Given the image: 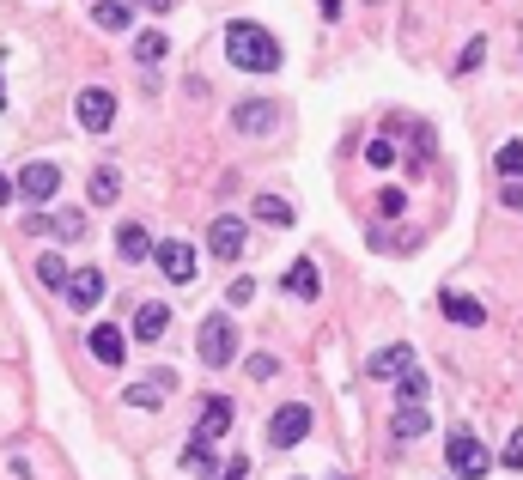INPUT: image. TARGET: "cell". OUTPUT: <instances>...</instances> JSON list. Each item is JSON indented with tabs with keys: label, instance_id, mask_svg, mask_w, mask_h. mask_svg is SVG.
Listing matches in <instances>:
<instances>
[{
	"label": "cell",
	"instance_id": "7402d4cb",
	"mask_svg": "<svg viewBox=\"0 0 523 480\" xmlns=\"http://www.w3.org/2000/svg\"><path fill=\"white\" fill-rule=\"evenodd\" d=\"M183 468H189V474H201V480H213V474H219V462H213V444H207V438H189V450H183Z\"/></svg>",
	"mask_w": 523,
	"mask_h": 480
},
{
	"label": "cell",
	"instance_id": "277c9868",
	"mask_svg": "<svg viewBox=\"0 0 523 480\" xmlns=\"http://www.w3.org/2000/svg\"><path fill=\"white\" fill-rule=\"evenodd\" d=\"M73 116H80V128H86V134H104V128L116 122V92L86 86V92H80V104H73Z\"/></svg>",
	"mask_w": 523,
	"mask_h": 480
},
{
	"label": "cell",
	"instance_id": "d6a6232c",
	"mask_svg": "<svg viewBox=\"0 0 523 480\" xmlns=\"http://www.w3.org/2000/svg\"><path fill=\"white\" fill-rule=\"evenodd\" d=\"M481 55H487V43H481V37H475V43H469V49H463V55H457V73H469V67H481Z\"/></svg>",
	"mask_w": 523,
	"mask_h": 480
},
{
	"label": "cell",
	"instance_id": "f35d334b",
	"mask_svg": "<svg viewBox=\"0 0 523 480\" xmlns=\"http://www.w3.org/2000/svg\"><path fill=\"white\" fill-rule=\"evenodd\" d=\"M146 7H153V13H171V7H177V0H146Z\"/></svg>",
	"mask_w": 523,
	"mask_h": 480
},
{
	"label": "cell",
	"instance_id": "5b68a950",
	"mask_svg": "<svg viewBox=\"0 0 523 480\" xmlns=\"http://www.w3.org/2000/svg\"><path fill=\"white\" fill-rule=\"evenodd\" d=\"M305 432H311V408H305V402H286V408L268 420V444H280V450L305 444Z\"/></svg>",
	"mask_w": 523,
	"mask_h": 480
},
{
	"label": "cell",
	"instance_id": "8fae6325",
	"mask_svg": "<svg viewBox=\"0 0 523 480\" xmlns=\"http://www.w3.org/2000/svg\"><path fill=\"white\" fill-rule=\"evenodd\" d=\"M86 347H92V359H98V365H110V371L128 359V341H122V329H116V323H98V329L86 335Z\"/></svg>",
	"mask_w": 523,
	"mask_h": 480
},
{
	"label": "cell",
	"instance_id": "1f68e13d",
	"mask_svg": "<svg viewBox=\"0 0 523 480\" xmlns=\"http://www.w3.org/2000/svg\"><path fill=\"white\" fill-rule=\"evenodd\" d=\"M226 298H232V304H250V298H256V280H250V274H238V280L226 286Z\"/></svg>",
	"mask_w": 523,
	"mask_h": 480
},
{
	"label": "cell",
	"instance_id": "d590c367",
	"mask_svg": "<svg viewBox=\"0 0 523 480\" xmlns=\"http://www.w3.org/2000/svg\"><path fill=\"white\" fill-rule=\"evenodd\" d=\"M499 201H505V207H523V183H505V189H499Z\"/></svg>",
	"mask_w": 523,
	"mask_h": 480
},
{
	"label": "cell",
	"instance_id": "4fadbf2b",
	"mask_svg": "<svg viewBox=\"0 0 523 480\" xmlns=\"http://www.w3.org/2000/svg\"><path fill=\"white\" fill-rule=\"evenodd\" d=\"M25 231H31V237H67V244H73V237H86V213H49V219L37 213Z\"/></svg>",
	"mask_w": 523,
	"mask_h": 480
},
{
	"label": "cell",
	"instance_id": "2e32d148",
	"mask_svg": "<svg viewBox=\"0 0 523 480\" xmlns=\"http://www.w3.org/2000/svg\"><path fill=\"white\" fill-rule=\"evenodd\" d=\"M116 250H122V262H146L159 244H153V231H146V225H134V219H128V225L116 231Z\"/></svg>",
	"mask_w": 523,
	"mask_h": 480
},
{
	"label": "cell",
	"instance_id": "ba28073f",
	"mask_svg": "<svg viewBox=\"0 0 523 480\" xmlns=\"http://www.w3.org/2000/svg\"><path fill=\"white\" fill-rule=\"evenodd\" d=\"M244 244H250V225H244V219H213L207 250H213L219 262H238V256H244Z\"/></svg>",
	"mask_w": 523,
	"mask_h": 480
},
{
	"label": "cell",
	"instance_id": "ffe728a7",
	"mask_svg": "<svg viewBox=\"0 0 523 480\" xmlns=\"http://www.w3.org/2000/svg\"><path fill=\"white\" fill-rule=\"evenodd\" d=\"M92 19H98V31H128L134 25V0H98Z\"/></svg>",
	"mask_w": 523,
	"mask_h": 480
},
{
	"label": "cell",
	"instance_id": "e575fe53",
	"mask_svg": "<svg viewBox=\"0 0 523 480\" xmlns=\"http://www.w3.org/2000/svg\"><path fill=\"white\" fill-rule=\"evenodd\" d=\"M244 371H250V377H274V359H268V353H256V359H250Z\"/></svg>",
	"mask_w": 523,
	"mask_h": 480
},
{
	"label": "cell",
	"instance_id": "e0dca14e",
	"mask_svg": "<svg viewBox=\"0 0 523 480\" xmlns=\"http://www.w3.org/2000/svg\"><path fill=\"white\" fill-rule=\"evenodd\" d=\"M438 304H444V316H451V323H463V329H481V323H487L481 298H469V292H444Z\"/></svg>",
	"mask_w": 523,
	"mask_h": 480
},
{
	"label": "cell",
	"instance_id": "8992f818",
	"mask_svg": "<svg viewBox=\"0 0 523 480\" xmlns=\"http://www.w3.org/2000/svg\"><path fill=\"white\" fill-rule=\"evenodd\" d=\"M153 256H159V268H165V280H171V286H189V280H195V268H201V256L183 244V237H165V244H159Z\"/></svg>",
	"mask_w": 523,
	"mask_h": 480
},
{
	"label": "cell",
	"instance_id": "74e56055",
	"mask_svg": "<svg viewBox=\"0 0 523 480\" xmlns=\"http://www.w3.org/2000/svg\"><path fill=\"white\" fill-rule=\"evenodd\" d=\"M317 7H323V19H335V13H341V0H317Z\"/></svg>",
	"mask_w": 523,
	"mask_h": 480
},
{
	"label": "cell",
	"instance_id": "9c48e42d",
	"mask_svg": "<svg viewBox=\"0 0 523 480\" xmlns=\"http://www.w3.org/2000/svg\"><path fill=\"white\" fill-rule=\"evenodd\" d=\"M171 389H177L171 371H146V377L128 389V408H165V402H171Z\"/></svg>",
	"mask_w": 523,
	"mask_h": 480
},
{
	"label": "cell",
	"instance_id": "30bf717a",
	"mask_svg": "<svg viewBox=\"0 0 523 480\" xmlns=\"http://www.w3.org/2000/svg\"><path fill=\"white\" fill-rule=\"evenodd\" d=\"M61 292H67V304H73V310H92L110 286H104V274H98V268H80V274H67V286H61Z\"/></svg>",
	"mask_w": 523,
	"mask_h": 480
},
{
	"label": "cell",
	"instance_id": "cb8c5ba5",
	"mask_svg": "<svg viewBox=\"0 0 523 480\" xmlns=\"http://www.w3.org/2000/svg\"><path fill=\"white\" fill-rule=\"evenodd\" d=\"M116 195H122V177H116L110 165H104V171H92V207H110Z\"/></svg>",
	"mask_w": 523,
	"mask_h": 480
},
{
	"label": "cell",
	"instance_id": "6da1fadb",
	"mask_svg": "<svg viewBox=\"0 0 523 480\" xmlns=\"http://www.w3.org/2000/svg\"><path fill=\"white\" fill-rule=\"evenodd\" d=\"M226 55H232V67H244V73H274L286 49L274 43V31H268V25L238 19V25L226 31Z\"/></svg>",
	"mask_w": 523,
	"mask_h": 480
},
{
	"label": "cell",
	"instance_id": "f546056e",
	"mask_svg": "<svg viewBox=\"0 0 523 480\" xmlns=\"http://www.w3.org/2000/svg\"><path fill=\"white\" fill-rule=\"evenodd\" d=\"M365 158L384 171V165H396V146H390V140H371V146H365Z\"/></svg>",
	"mask_w": 523,
	"mask_h": 480
},
{
	"label": "cell",
	"instance_id": "52a82bcc",
	"mask_svg": "<svg viewBox=\"0 0 523 480\" xmlns=\"http://www.w3.org/2000/svg\"><path fill=\"white\" fill-rule=\"evenodd\" d=\"M55 189H61V171H55V165H43V158H37V165H25V171H19V183H13V195H25L31 207L55 201Z\"/></svg>",
	"mask_w": 523,
	"mask_h": 480
},
{
	"label": "cell",
	"instance_id": "8d00e7d4",
	"mask_svg": "<svg viewBox=\"0 0 523 480\" xmlns=\"http://www.w3.org/2000/svg\"><path fill=\"white\" fill-rule=\"evenodd\" d=\"M13 201V177H0V207H7Z\"/></svg>",
	"mask_w": 523,
	"mask_h": 480
},
{
	"label": "cell",
	"instance_id": "9a60e30c",
	"mask_svg": "<svg viewBox=\"0 0 523 480\" xmlns=\"http://www.w3.org/2000/svg\"><path fill=\"white\" fill-rule=\"evenodd\" d=\"M371 377H378V383H396V377H408L414 371V353L408 347H384V353H371V365H365Z\"/></svg>",
	"mask_w": 523,
	"mask_h": 480
},
{
	"label": "cell",
	"instance_id": "836d02e7",
	"mask_svg": "<svg viewBox=\"0 0 523 480\" xmlns=\"http://www.w3.org/2000/svg\"><path fill=\"white\" fill-rule=\"evenodd\" d=\"M505 468H517V474H523V432H511V438H505Z\"/></svg>",
	"mask_w": 523,
	"mask_h": 480
},
{
	"label": "cell",
	"instance_id": "d4e9b609",
	"mask_svg": "<svg viewBox=\"0 0 523 480\" xmlns=\"http://www.w3.org/2000/svg\"><path fill=\"white\" fill-rule=\"evenodd\" d=\"M256 219H262V225H292V201H280V195H256Z\"/></svg>",
	"mask_w": 523,
	"mask_h": 480
},
{
	"label": "cell",
	"instance_id": "4dcf8cb0",
	"mask_svg": "<svg viewBox=\"0 0 523 480\" xmlns=\"http://www.w3.org/2000/svg\"><path fill=\"white\" fill-rule=\"evenodd\" d=\"M402 207H408V195H402V189H384V195H378V213H384V219H396Z\"/></svg>",
	"mask_w": 523,
	"mask_h": 480
},
{
	"label": "cell",
	"instance_id": "3957f363",
	"mask_svg": "<svg viewBox=\"0 0 523 480\" xmlns=\"http://www.w3.org/2000/svg\"><path fill=\"white\" fill-rule=\"evenodd\" d=\"M201 359L219 371V365H232L238 359V329H232V316H207V323H201Z\"/></svg>",
	"mask_w": 523,
	"mask_h": 480
},
{
	"label": "cell",
	"instance_id": "5bb4252c",
	"mask_svg": "<svg viewBox=\"0 0 523 480\" xmlns=\"http://www.w3.org/2000/svg\"><path fill=\"white\" fill-rule=\"evenodd\" d=\"M274 122H280V110H274L268 98H256V104H238V110H232V128H238V134H268Z\"/></svg>",
	"mask_w": 523,
	"mask_h": 480
},
{
	"label": "cell",
	"instance_id": "7a4b0ae2",
	"mask_svg": "<svg viewBox=\"0 0 523 480\" xmlns=\"http://www.w3.org/2000/svg\"><path fill=\"white\" fill-rule=\"evenodd\" d=\"M444 456H451V474H457V480H481V474L493 468V450H487L475 432H451Z\"/></svg>",
	"mask_w": 523,
	"mask_h": 480
},
{
	"label": "cell",
	"instance_id": "ab89813d",
	"mask_svg": "<svg viewBox=\"0 0 523 480\" xmlns=\"http://www.w3.org/2000/svg\"><path fill=\"white\" fill-rule=\"evenodd\" d=\"M0 104H7V92H0Z\"/></svg>",
	"mask_w": 523,
	"mask_h": 480
},
{
	"label": "cell",
	"instance_id": "83f0119b",
	"mask_svg": "<svg viewBox=\"0 0 523 480\" xmlns=\"http://www.w3.org/2000/svg\"><path fill=\"white\" fill-rule=\"evenodd\" d=\"M37 280L61 292V286H67V262H61V256H43V262H37Z\"/></svg>",
	"mask_w": 523,
	"mask_h": 480
},
{
	"label": "cell",
	"instance_id": "f1b7e54d",
	"mask_svg": "<svg viewBox=\"0 0 523 480\" xmlns=\"http://www.w3.org/2000/svg\"><path fill=\"white\" fill-rule=\"evenodd\" d=\"M213 480H250V456H244V450H238V456H226Z\"/></svg>",
	"mask_w": 523,
	"mask_h": 480
},
{
	"label": "cell",
	"instance_id": "ac0fdd59",
	"mask_svg": "<svg viewBox=\"0 0 523 480\" xmlns=\"http://www.w3.org/2000/svg\"><path fill=\"white\" fill-rule=\"evenodd\" d=\"M286 292H292V298H305V304L323 292V280H317V262H311V256H298V262L286 268Z\"/></svg>",
	"mask_w": 523,
	"mask_h": 480
},
{
	"label": "cell",
	"instance_id": "484cf974",
	"mask_svg": "<svg viewBox=\"0 0 523 480\" xmlns=\"http://www.w3.org/2000/svg\"><path fill=\"white\" fill-rule=\"evenodd\" d=\"M493 165H499V177H511V183H517V177H523V140H505Z\"/></svg>",
	"mask_w": 523,
	"mask_h": 480
},
{
	"label": "cell",
	"instance_id": "603a6c76",
	"mask_svg": "<svg viewBox=\"0 0 523 480\" xmlns=\"http://www.w3.org/2000/svg\"><path fill=\"white\" fill-rule=\"evenodd\" d=\"M165 49H171V37H165V31H140L134 61H146V67H153V61H165Z\"/></svg>",
	"mask_w": 523,
	"mask_h": 480
},
{
	"label": "cell",
	"instance_id": "60d3db41",
	"mask_svg": "<svg viewBox=\"0 0 523 480\" xmlns=\"http://www.w3.org/2000/svg\"><path fill=\"white\" fill-rule=\"evenodd\" d=\"M335 480H341V474H335Z\"/></svg>",
	"mask_w": 523,
	"mask_h": 480
},
{
	"label": "cell",
	"instance_id": "4316f807",
	"mask_svg": "<svg viewBox=\"0 0 523 480\" xmlns=\"http://www.w3.org/2000/svg\"><path fill=\"white\" fill-rule=\"evenodd\" d=\"M396 389H402V408H420L432 383H426V371H408V377H396Z\"/></svg>",
	"mask_w": 523,
	"mask_h": 480
},
{
	"label": "cell",
	"instance_id": "d6986e66",
	"mask_svg": "<svg viewBox=\"0 0 523 480\" xmlns=\"http://www.w3.org/2000/svg\"><path fill=\"white\" fill-rule=\"evenodd\" d=\"M165 329H171V310L165 304H140L134 310V341H165Z\"/></svg>",
	"mask_w": 523,
	"mask_h": 480
},
{
	"label": "cell",
	"instance_id": "44dd1931",
	"mask_svg": "<svg viewBox=\"0 0 523 480\" xmlns=\"http://www.w3.org/2000/svg\"><path fill=\"white\" fill-rule=\"evenodd\" d=\"M390 432H396L402 444H414L420 432H432V414H426V408H396V420H390Z\"/></svg>",
	"mask_w": 523,
	"mask_h": 480
},
{
	"label": "cell",
	"instance_id": "7c38bea8",
	"mask_svg": "<svg viewBox=\"0 0 523 480\" xmlns=\"http://www.w3.org/2000/svg\"><path fill=\"white\" fill-rule=\"evenodd\" d=\"M232 420H238V414H232L226 395H207V402H201V426H195V438H207V444H213V438H226Z\"/></svg>",
	"mask_w": 523,
	"mask_h": 480
}]
</instances>
